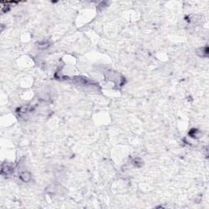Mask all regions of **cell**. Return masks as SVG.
<instances>
[{
	"label": "cell",
	"instance_id": "1",
	"mask_svg": "<svg viewBox=\"0 0 209 209\" xmlns=\"http://www.w3.org/2000/svg\"><path fill=\"white\" fill-rule=\"evenodd\" d=\"M12 167L8 164H3L1 168V174L2 175H9L12 172Z\"/></svg>",
	"mask_w": 209,
	"mask_h": 209
},
{
	"label": "cell",
	"instance_id": "2",
	"mask_svg": "<svg viewBox=\"0 0 209 209\" xmlns=\"http://www.w3.org/2000/svg\"><path fill=\"white\" fill-rule=\"evenodd\" d=\"M33 110V107L30 106H23L21 107H20L19 109H17V112L20 114H26L28 113V112L31 111Z\"/></svg>",
	"mask_w": 209,
	"mask_h": 209
},
{
	"label": "cell",
	"instance_id": "3",
	"mask_svg": "<svg viewBox=\"0 0 209 209\" xmlns=\"http://www.w3.org/2000/svg\"><path fill=\"white\" fill-rule=\"evenodd\" d=\"M20 178L24 182H28L31 179V175L29 172H23L20 175Z\"/></svg>",
	"mask_w": 209,
	"mask_h": 209
},
{
	"label": "cell",
	"instance_id": "4",
	"mask_svg": "<svg viewBox=\"0 0 209 209\" xmlns=\"http://www.w3.org/2000/svg\"><path fill=\"white\" fill-rule=\"evenodd\" d=\"M197 52H198V55H200L201 57H205V56H207L208 54V47H203V48H199L198 50H197Z\"/></svg>",
	"mask_w": 209,
	"mask_h": 209
},
{
	"label": "cell",
	"instance_id": "5",
	"mask_svg": "<svg viewBox=\"0 0 209 209\" xmlns=\"http://www.w3.org/2000/svg\"><path fill=\"white\" fill-rule=\"evenodd\" d=\"M50 46V43H46V42H40L38 43V47L39 49H46Z\"/></svg>",
	"mask_w": 209,
	"mask_h": 209
},
{
	"label": "cell",
	"instance_id": "6",
	"mask_svg": "<svg viewBox=\"0 0 209 209\" xmlns=\"http://www.w3.org/2000/svg\"><path fill=\"white\" fill-rule=\"evenodd\" d=\"M133 163L136 165V166H141L142 162H141V160L140 158H136L134 159V161H133Z\"/></svg>",
	"mask_w": 209,
	"mask_h": 209
}]
</instances>
